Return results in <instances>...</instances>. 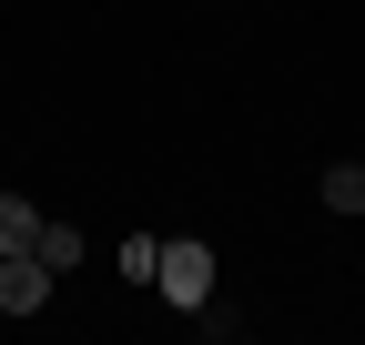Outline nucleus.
<instances>
[{
  "label": "nucleus",
  "instance_id": "nucleus-1",
  "mask_svg": "<svg viewBox=\"0 0 365 345\" xmlns=\"http://www.w3.org/2000/svg\"><path fill=\"white\" fill-rule=\"evenodd\" d=\"M153 284L173 294L182 315H193L203 294H213V244H203V234H173V244H163V264H153Z\"/></svg>",
  "mask_w": 365,
  "mask_h": 345
},
{
  "label": "nucleus",
  "instance_id": "nucleus-2",
  "mask_svg": "<svg viewBox=\"0 0 365 345\" xmlns=\"http://www.w3.org/2000/svg\"><path fill=\"white\" fill-rule=\"evenodd\" d=\"M51 305V264L41 254H0V315H41Z\"/></svg>",
  "mask_w": 365,
  "mask_h": 345
},
{
  "label": "nucleus",
  "instance_id": "nucleus-3",
  "mask_svg": "<svg viewBox=\"0 0 365 345\" xmlns=\"http://www.w3.org/2000/svg\"><path fill=\"white\" fill-rule=\"evenodd\" d=\"M314 193H325V213L355 224V213H365V163H325V183H314Z\"/></svg>",
  "mask_w": 365,
  "mask_h": 345
},
{
  "label": "nucleus",
  "instance_id": "nucleus-4",
  "mask_svg": "<svg viewBox=\"0 0 365 345\" xmlns=\"http://www.w3.org/2000/svg\"><path fill=\"white\" fill-rule=\"evenodd\" d=\"M31 254H41L51 274H71L81 254H91V234H81V224H41V244H31Z\"/></svg>",
  "mask_w": 365,
  "mask_h": 345
},
{
  "label": "nucleus",
  "instance_id": "nucleus-5",
  "mask_svg": "<svg viewBox=\"0 0 365 345\" xmlns=\"http://www.w3.org/2000/svg\"><path fill=\"white\" fill-rule=\"evenodd\" d=\"M31 244H41V213L21 193H0V254H31Z\"/></svg>",
  "mask_w": 365,
  "mask_h": 345
},
{
  "label": "nucleus",
  "instance_id": "nucleus-6",
  "mask_svg": "<svg viewBox=\"0 0 365 345\" xmlns=\"http://www.w3.org/2000/svg\"><path fill=\"white\" fill-rule=\"evenodd\" d=\"M112 264H122V284H153V264H163V244H153V234H132V244L112 254Z\"/></svg>",
  "mask_w": 365,
  "mask_h": 345
}]
</instances>
